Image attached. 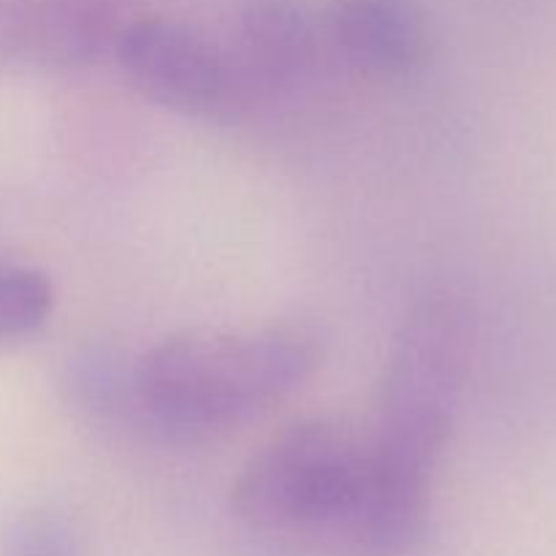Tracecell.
I'll list each match as a JSON object with an SVG mask.
<instances>
[{
	"label": "cell",
	"mask_w": 556,
	"mask_h": 556,
	"mask_svg": "<svg viewBox=\"0 0 556 556\" xmlns=\"http://www.w3.org/2000/svg\"><path fill=\"white\" fill-rule=\"evenodd\" d=\"M244 74L266 85H293L318 60V30L302 0H239Z\"/></svg>",
	"instance_id": "obj_6"
},
{
	"label": "cell",
	"mask_w": 556,
	"mask_h": 556,
	"mask_svg": "<svg viewBox=\"0 0 556 556\" xmlns=\"http://www.w3.org/2000/svg\"><path fill=\"white\" fill-rule=\"evenodd\" d=\"M324 348V334L307 324L168 337L136 367L139 410L172 438L228 432L291 400L318 372Z\"/></svg>",
	"instance_id": "obj_1"
},
{
	"label": "cell",
	"mask_w": 556,
	"mask_h": 556,
	"mask_svg": "<svg viewBox=\"0 0 556 556\" xmlns=\"http://www.w3.org/2000/svg\"><path fill=\"white\" fill-rule=\"evenodd\" d=\"M364 459L367 432L340 418L296 421L250 456L231 486V508L255 530L348 538Z\"/></svg>",
	"instance_id": "obj_2"
},
{
	"label": "cell",
	"mask_w": 556,
	"mask_h": 556,
	"mask_svg": "<svg viewBox=\"0 0 556 556\" xmlns=\"http://www.w3.org/2000/svg\"><path fill=\"white\" fill-rule=\"evenodd\" d=\"M467 356L470 337L459 304L448 296L416 304L386 362L369 445L434 472L459 416Z\"/></svg>",
	"instance_id": "obj_3"
},
{
	"label": "cell",
	"mask_w": 556,
	"mask_h": 556,
	"mask_svg": "<svg viewBox=\"0 0 556 556\" xmlns=\"http://www.w3.org/2000/svg\"><path fill=\"white\" fill-rule=\"evenodd\" d=\"M329 33L364 74L405 76L427 63L429 30L416 0H334Z\"/></svg>",
	"instance_id": "obj_5"
},
{
	"label": "cell",
	"mask_w": 556,
	"mask_h": 556,
	"mask_svg": "<svg viewBox=\"0 0 556 556\" xmlns=\"http://www.w3.org/2000/svg\"><path fill=\"white\" fill-rule=\"evenodd\" d=\"M52 309L54 288L43 271L0 261V342L36 334Z\"/></svg>",
	"instance_id": "obj_7"
},
{
	"label": "cell",
	"mask_w": 556,
	"mask_h": 556,
	"mask_svg": "<svg viewBox=\"0 0 556 556\" xmlns=\"http://www.w3.org/2000/svg\"><path fill=\"white\" fill-rule=\"evenodd\" d=\"M0 556H85V552L63 527L22 525L0 538Z\"/></svg>",
	"instance_id": "obj_8"
},
{
	"label": "cell",
	"mask_w": 556,
	"mask_h": 556,
	"mask_svg": "<svg viewBox=\"0 0 556 556\" xmlns=\"http://www.w3.org/2000/svg\"><path fill=\"white\" fill-rule=\"evenodd\" d=\"M119 68L150 101L188 117H231L244 103L248 74L215 43L172 20H136L114 41Z\"/></svg>",
	"instance_id": "obj_4"
}]
</instances>
